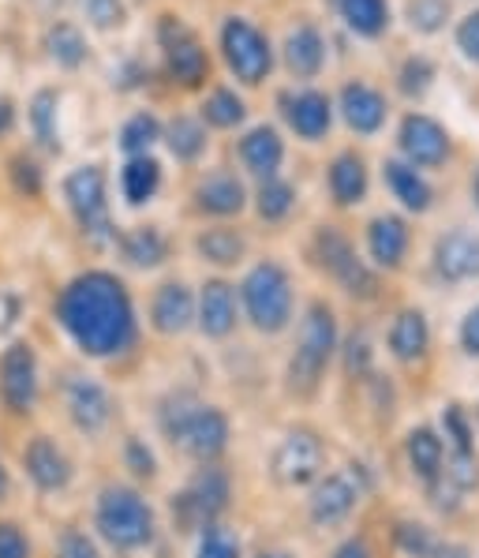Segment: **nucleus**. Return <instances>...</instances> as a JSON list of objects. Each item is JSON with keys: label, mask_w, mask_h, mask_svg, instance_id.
I'll list each match as a JSON object with an SVG mask.
<instances>
[{"label": "nucleus", "mask_w": 479, "mask_h": 558, "mask_svg": "<svg viewBox=\"0 0 479 558\" xmlns=\"http://www.w3.org/2000/svg\"><path fill=\"white\" fill-rule=\"evenodd\" d=\"M229 502H233V476L221 461H210L195 469L173 495V521L184 532H199L202 525L225 521Z\"/></svg>", "instance_id": "nucleus-17"}, {"label": "nucleus", "mask_w": 479, "mask_h": 558, "mask_svg": "<svg viewBox=\"0 0 479 558\" xmlns=\"http://www.w3.org/2000/svg\"><path fill=\"white\" fill-rule=\"evenodd\" d=\"M379 353L382 367L393 375L405 398H427L434 390V375L442 364L439 330L423 304L393 300L379 319Z\"/></svg>", "instance_id": "nucleus-2"}, {"label": "nucleus", "mask_w": 479, "mask_h": 558, "mask_svg": "<svg viewBox=\"0 0 479 558\" xmlns=\"http://www.w3.org/2000/svg\"><path fill=\"white\" fill-rule=\"evenodd\" d=\"M397 461L419 499H427V495L442 484L450 453H446V442H442L439 427H434V420H416V424H408L405 432L397 435Z\"/></svg>", "instance_id": "nucleus-20"}, {"label": "nucleus", "mask_w": 479, "mask_h": 558, "mask_svg": "<svg viewBox=\"0 0 479 558\" xmlns=\"http://www.w3.org/2000/svg\"><path fill=\"white\" fill-rule=\"evenodd\" d=\"M161 184H165V169L153 154H139V158H124V169H120V195H124L127 206H147L158 199Z\"/></svg>", "instance_id": "nucleus-38"}, {"label": "nucleus", "mask_w": 479, "mask_h": 558, "mask_svg": "<svg viewBox=\"0 0 479 558\" xmlns=\"http://www.w3.org/2000/svg\"><path fill=\"white\" fill-rule=\"evenodd\" d=\"M8 495V469H4V461H0V499Z\"/></svg>", "instance_id": "nucleus-54"}, {"label": "nucleus", "mask_w": 479, "mask_h": 558, "mask_svg": "<svg viewBox=\"0 0 479 558\" xmlns=\"http://www.w3.org/2000/svg\"><path fill=\"white\" fill-rule=\"evenodd\" d=\"M446 38H450L453 57H457L465 68L479 72V4L457 8V20H453Z\"/></svg>", "instance_id": "nucleus-42"}, {"label": "nucleus", "mask_w": 479, "mask_h": 558, "mask_svg": "<svg viewBox=\"0 0 479 558\" xmlns=\"http://www.w3.org/2000/svg\"><path fill=\"white\" fill-rule=\"evenodd\" d=\"M330 465L333 461H330L327 442H322V435L311 432V427H293V432H285L270 458L273 480H278L281 487H288V492H307Z\"/></svg>", "instance_id": "nucleus-21"}, {"label": "nucleus", "mask_w": 479, "mask_h": 558, "mask_svg": "<svg viewBox=\"0 0 479 558\" xmlns=\"http://www.w3.org/2000/svg\"><path fill=\"white\" fill-rule=\"evenodd\" d=\"M453 349H457L460 360L479 364V296L460 312L457 326H453Z\"/></svg>", "instance_id": "nucleus-46"}, {"label": "nucleus", "mask_w": 479, "mask_h": 558, "mask_svg": "<svg viewBox=\"0 0 479 558\" xmlns=\"http://www.w3.org/2000/svg\"><path fill=\"white\" fill-rule=\"evenodd\" d=\"M439 80H442V64L431 49L416 46L408 53H401L393 60L390 68V94L393 101H405V106H427L434 90H439Z\"/></svg>", "instance_id": "nucleus-27"}, {"label": "nucleus", "mask_w": 479, "mask_h": 558, "mask_svg": "<svg viewBox=\"0 0 479 558\" xmlns=\"http://www.w3.org/2000/svg\"><path fill=\"white\" fill-rule=\"evenodd\" d=\"M465 203H468V210H472V218L479 221V154L472 158L468 177H465Z\"/></svg>", "instance_id": "nucleus-51"}, {"label": "nucleus", "mask_w": 479, "mask_h": 558, "mask_svg": "<svg viewBox=\"0 0 479 558\" xmlns=\"http://www.w3.org/2000/svg\"><path fill=\"white\" fill-rule=\"evenodd\" d=\"M356 244L364 252V259L371 263V270H379L386 281H405L419 266L423 229H419V221L405 218L393 206H382V210H371L359 221Z\"/></svg>", "instance_id": "nucleus-9"}, {"label": "nucleus", "mask_w": 479, "mask_h": 558, "mask_svg": "<svg viewBox=\"0 0 479 558\" xmlns=\"http://www.w3.org/2000/svg\"><path fill=\"white\" fill-rule=\"evenodd\" d=\"M251 558H299V555L288 551V547H262V551L251 555Z\"/></svg>", "instance_id": "nucleus-53"}, {"label": "nucleus", "mask_w": 479, "mask_h": 558, "mask_svg": "<svg viewBox=\"0 0 479 558\" xmlns=\"http://www.w3.org/2000/svg\"><path fill=\"white\" fill-rule=\"evenodd\" d=\"M416 274L439 293L479 289V221H450L423 240Z\"/></svg>", "instance_id": "nucleus-10"}, {"label": "nucleus", "mask_w": 479, "mask_h": 558, "mask_svg": "<svg viewBox=\"0 0 479 558\" xmlns=\"http://www.w3.org/2000/svg\"><path fill=\"white\" fill-rule=\"evenodd\" d=\"M147 323L158 338H184L187 330H195V289L184 278H165L153 286Z\"/></svg>", "instance_id": "nucleus-28"}, {"label": "nucleus", "mask_w": 479, "mask_h": 558, "mask_svg": "<svg viewBox=\"0 0 479 558\" xmlns=\"http://www.w3.org/2000/svg\"><path fill=\"white\" fill-rule=\"evenodd\" d=\"M218 57L240 90L267 87L278 72V46H273L270 31L244 12H229L218 23Z\"/></svg>", "instance_id": "nucleus-11"}, {"label": "nucleus", "mask_w": 479, "mask_h": 558, "mask_svg": "<svg viewBox=\"0 0 479 558\" xmlns=\"http://www.w3.org/2000/svg\"><path fill=\"white\" fill-rule=\"evenodd\" d=\"M0 558H30V539L12 521H0Z\"/></svg>", "instance_id": "nucleus-50"}, {"label": "nucleus", "mask_w": 479, "mask_h": 558, "mask_svg": "<svg viewBox=\"0 0 479 558\" xmlns=\"http://www.w3.org/2000/svg\"><path fill=\"white\" fill-rule=\"evenodd\" d=\"M236 300H240V323L251 326L259 338H281V333H288L299 307H304L296 289V274L281 259L247 263L244 278L236 281Z\"/></svg>", "instance_id": "nucleus-6"}, {"label": "nucleus", "mask_w": 479, "mask_h": 558, "mask_svg": "<svg viewBox=\"0 0 479 558\" xmlns=\"http://www.w3.org/2000/svg\"><path fill=\"white\" fill-rule=\"evenodd\" d=\"M247 206H251L255 218H259L262 226H273V229L288 226L299 210V187L285 173L273 177V180H262V184L251 187V199H247Z\"/></svg>", "instance_id": "nucleus-36"}, {"label": "nucleus", "mask_w": 479, "mask_h": 558, "mask_svg": "<svg viewBox=\"0 0 479 558\" xmlns=\"http://www.w3.org/2000/svg\"><path fill=\"white\" fill-rule=\"evenodd\" d=\"M374 184L382 187V195L390 199L393 210H401L405 218L419 221V226L431 221L434 214L442 210V203H446L439 177L408 166V161H401L397 154H390V150L374 161Z\"/></svg>", "instance_id": "nucleus-15"}, {"label": "nucleus", "mask_w": 479, "mask_h": 558, "mask_svg": "<svg viewBox=\"0 0 479 558\" xmlns=\"http://www.w3.org/2000/svg\"><path fill=\"white\" fill-rule=\"evenodd\" d=\"M233 158H236V173L251 184H262V180H273L285 173L288 161V135L281 132L278 124H251L240 128L236 143H233Z\"/></svg>", "instance_id": "nucleus-23"}, {"label": "nucleus", "mask_w": 479, "mask_h": 558, "mask_svg": "<svg viewBox=\"0 0 479 558\" xmlns=\"http://www.w3.org/2000/svg\"><path fill=\"white\" fill-rule=\"evenodd\" d=\"M374 502H379V469L367 465L364 458L337 461L304 492L307 525L333 536L356 525Z\"/></svg>", "instance_id": "nucleus-5"}, {"label": "nucleus", "mask_w": 479, "mask_h": 558, "mask_svg": "<svg viewBox=\"0 0 479 558\" xmlns=\"http://www.w3.org/2000/svg\"><path fill=\"white\" fill-rule=\"evenodd\" d=\"M158 49H161V72L165 80L173 83L180 90H207L210 87V72H213V60L207 41L199 38V31L192 27L187 20L180 15L165 12L158 20Z\"/></svg>", "instance_id": "nucleus-14"}, {"label": "nucleus", "mask_w": 479, "mask_h": 558, "mask_svg": "<svg viewBox=\"0 0 479 558\" xmlns=\"http://www.w3.org/2000/svg\"><path fill=\"white\" fill-rule=\"evenodd\" d=\"M12 124H15V106H12V98L0 94V135L12 132Z\"/></svg>", "instance_id": "nucleus-52"}, {"label": "nucleus", "mask_w": 479, "mask_h": 558, "mask_svg": "<svg viewBox=\"0 0 479 558\" xmlns=\"http://www.w3.org/2000/svg\"><path fill=\"white\" fill-rule=\"evenodd\" d=\"M161 147L180 166H199L210 150V128L202 124L199 113H173L161 120Z\"/></svg>", "instance_id": "nucleus-33"}, {"label": "nucleus", "mask_w": 479, "mask_h": 558, "mask_svg": "<svg viewBox=\"0 0 479 558\" xmlns=\"http://www.w3.org/2000/svg\"><path fill=\"white\" fill-rule=\"evenodd\" d=\"M8 166H12L8 173H12L15 192L27 195V199H38V195H41V169H38V161H30L27 154H15Z\"/></svg>", "instance_id": "nucleus-48"}, {"label": "nucleus", "mask_w": 479, "mask_h": 558, "mask_svg": "<svg viewBox=\"0 0 479 558\" xmlns=\"http://www.w3.org/2000/svg\"><path fill=\"white\" fill-rule=\"evenodd\" d=\"M333 46L330 31L311 15H299L296 23H288L285 38L278 46V64L285 68L288 83H319L330 72Z\"/></svg>", "instance_id": "nucleus-22"}, {"label": "nucleus", "mask_w": 479, "mask_h": 558, "mask_svg": "<svg viewBox=\"0 0 479 558\" xmlns=\"http://www.w3.org/2000/svg\"><path fill=\"white\" fill-rule=\"evenodd\" d=\"M476 558H479V555H476Z\"/></svg>", "instance_id": "nucleus-56"}, {"label": "nucleus", "mask_w": 479, "mask_h": 558, "mask_svg": "<svg viewBox=\"0 0 479 558\" xmlns=\"http://www.w3.org/2000/svg\"><path fill=\"white\" fill-rule=\"evenodd\" d=\"M57 109H60V94L57 90H38L30 101V132L38 140V147L60 150V128H57Z\"/></svg>", "instance_id": "nucleus-44"}, {"label": "nucleus", "mask_w": 479, "mask_h": 558, "mask_svg": "<svg viewBox=\"0 0 479 558\" xmlns=\"http://www.w3.org/2000/svg\"><path fill=\"white\" fill-rule=\"evenodd\" d=\"M281 117V132L293 135L304 147H322L330 143L333 128H337V113H333V94L319 83H288L273 98Z\"/></svg>", "instance_id": "nucleus-16"}, {"label": "nucleus", "mask_w": 479, "mask_h": 558, "mask_svg": "<svg viewBox=\"0 0 479 558\" xmlns=\"http://www.w3.org/2000/svg\"><path fill=\"white\" fill-rule=\"evenodd\" d=\"M57 323L94 360H113L135 349L139 315L127 286L109 270H87L60 289Z\"/></svg>", "instance_id": "nucleus-1"}, {"label": "nucleus", "mask_w": 479, "mask_h": 558, "mask_svg": "<svg viewBox=\"0 0 479 558\" xmlns=\"http://www.w3.org/2000/svg\"><path fill=\"white\" fill-rule=\"evenodd\" d=\"M57 558H101V547L94 544V536L79 529H67L57 544Z\"/></svg>", "instance_id": "nucleus-49"}, {"label": "nucleus", "mask_w": 479, "mask_h": 558, "mask_svg": "<svg viewBox=\"0 0 479 558\" xmlns=\"http://www.w3.org/2000/svg\"><path fill=\"white\" fill-rule=\"evenodd\" d=\"M240 326V300L229 278H207L195 289V330L207 341H229Z\"/></svg>", "instance_id": "nucleus-26"}, {"label": "nucleus", "mask_w": 479, "mask_h": 558, "mask_svg": "<svg viewBox=\"0 0 479 558\" xmlns=\"http://www.w3.org/2000/svg\"><path fill=\"white\" fill-rule=\"evenodd\" d=\"M304 255L307 266L327 281L333 293L359 307V312H386L393 304V281L382 278L379 270H371V263L364 259V252L356 244V233L341 226V221L315 226Z\"/></svg>", "instance_id": "nucleus-3"}, {"label": "nucleus", "mask_w": 479, "mask_h": 558, "mask_svg": "<svg viewBox=\"0 0 479 558\" xmlns=\"http://www.w3.org/2000/svg\"><path fill=\"white\" fill-rule=\"evenodd\" d=\"M124 465L132 469V476H139V480L158 476V458H153V450L139 439V435H127L124 439Z\"/></svg>", "instance_id": "nucleus-47"}, {"label": "nucleus", "mask_w": 479, "mask_h": 558, "mask_svg": "<svg viewBox=\"0 0 479 558\" xmlns=\"http://www.w3.org/2000/svg\"><path fill=\"white\" fill-rule=\"evenodd\" d=\"M192 558H247L244 555V539L229 521H213L195 532V551Z\"/></svg>", "instance_id": "nucleus-43"}, {"label": "nucleus", "mask_w": 479, "mask_h": 558, "mask_svg": "<svg viewBox=\"0 0 479 558\" xmlns=\"http://www.w3.org/2000/svg\"><path fill=\"white\" fill-rule=\"evenodd\" d=\"M113 244L132 270H158V266L169 263V252H173V240L161 226H132L116 233Z\"/></svg>", "instance_id": "nucleus-34"}, {"label": "nucleus", "mask_w": 479, "mask_h": 558, "mask_svg": "<svg viewBox=\"0 0 479 558\" xmlns=\"http://www.w3.org/2000/svg\"><path fill=\"white\" fill-rule=\"evenodd\" d=\"M468 4H479V0H468Z\"/></svg>", "instance_id": "nucleus-55"}, {"label": "nucleus", "mask_w": 479, "mask_h": 558, "mask_svg": "<svg viewBox=\"0 0 479 558\" xmlns=\"http://www.w3.org/2000/svg\"><path fill=\"white\" fill-rule=\"evenodd\" d=\"M79 12H83V20L101 34H113V31L127 27V4L124 0H79Z\"/></svg>", "instance_id": "nucleus-45"}, {"label": "nucleus", "mask_w": 479, "mask_h": 558, "mask_svg": "<svg viewBox=\"0 0 479 558\" xmlns=\"http://www.w3.org/2000/svg\"><path fill=\"white\" fill-rule=\"evenodd\" d=\"M293 349L285 360V393L293 401H315L322 398L330 375L337 372L341 338H345V323L330 296L304 300L296 323H293Z\"/></svg>", "instance_id": "nucleus-4"}, {"label": "nucleus", "mask_w": 479, "mask_h": 558, "mask_svg": "<svg viewBox=\"0 0 479 558\" xmlns=\"http://www.w3.org/2000/svg\"><path fill=\"white\" fill-rule=\"evenodd\" d=\"M0 398L15 416L30 412L34 398H38V360H34L30 345L4 349V356H0Z\"/></svg>", "instance_id": "nucleus-30"}, {"label": "nucleus", "mask_w": 479, "mask_h": 558, "mask_svg": "<svg viewBox=\"0 0 479 558\" xmlns=\"http://www.w3.org/2000/svg\"><path fill=\"white\" fill-rule=\"evenodd\" d=\"M120 150L124 158H139V154H153V147L161 143V117L150 109H135L132 117L120 124Z\"/></svg>", "instance_id": "nucleus-40"}, {"label": "nucleus", "mask_w": 479, "mask_h": 558, "mask_svg": "<svg viewBox=\"0 0 479 558\" xmlns=\"http://www.w3.org/2000/svg\"><path fill=\"white\" fill-rule=\"evenodd\" d=\"M390 154L442 180L460 169L465 147L439 113H431L427 106H405L390 124Z\"/></svg>", "instance_id": "nucleus-8"}, {"label": "nucleus", "mask_w": 479, "mask_h": 558, "mask_svg": "<svg viewBox=\"0 0 479 558\" xmlns=\"http://www.w3.org/2000/svg\"><path fill=\"white\" fill-rule=\"evenodd\" d=\"M322 192L337 214L367 210L374 195V158L359 143H345L327 158L322 166Z\"/></svg>", "instance_id": "nucleus-18"}, {"label": "nucleus", "mask_w": 479, "mask_h": 558, "mask_svg": "<svg viewBox=\"0 0 479 558\" xmlns=\"http://www.w3.org/2000/svg\"><path fill=\"white\" fill-rule=\"evenodd\" d=\"M330 20L359 46H382L397 31V8L393 0H322Z\"/></svg>", "instance_id": "nucleus-25"}, {"label": "nucleus", "mask_w": 479, "mask_h": 558, "mask_svg": "<svg viewBox=\"0 0 479 558\" xmlns=\"http://www.w3.org/2000/svg\"><path fill=\"white\" fill-rule=\"evenodd\" d=\"M64 199L67 210L75 214L79 233L94 247H109L116 240L113 218H109V180L101 166H79L64 180Z\"/></svg>", "instance_id": "nucleus-19"}, {"label": "nucleus", "mask_w": 479, "mask_h": 558, "mask_svg": "<svg viewBox=\"0 0 479 558\" xmlns=\"http://www.w3.org/2000/svg\"><path fill=\"white\" fill-rule=\"evenodd\" d=\"M46 49H49V57L57 60L60 68H67V72H75V68H83L87 64V34H83L75 23H67V20H60L53 23V27L46 31Z\"/></svg>", "instance_id": "nucleus-41"}, {"label": "nucleus", "mask_w": 479, "mask_h": 558, "mask_svg": "<svg viewBox=\"0 0 479 558\" xmlns=\"http://www.w3.org/2000/svg\"><path fill=\"white\" fill-rule=\"evenodd\" d=\"M247 199H251V187L233 166L202 169L192 184V210L207 221H236L247 210Z\"/></svg>", "instance_id": "nucleus-24"}, {"label": "nucleus", "mask_w": 479, "mask_h": 558, "mask_svg": "<svg viewBox=\"0 0 479 558\" xmlns=\"http://www.w3.org/2000/svg\"><path fill=\"white\" fill-rule=\"evenodd\" d=\"M397 27H405L416 41L446 38L457 20V0H393Z\"/></svg>", "instance_id": "nucleus-32"}, {"label": "nucleus", "mask_w": 479, "mask_h": 558, "mask_svg": "<svg viewBox=\"0 0 479 558\" xmlns=\"http://www.w3.org/2000/svg\"><path fill=\"white\" fill-rule=\"evenodd\" d=\"M158 432L173 450L187 453L195 465H210L221 461L233 439V424H229L225 409L207 405L199 393L173 390L158 405Z\"/></svg>", "instance_id": "nucleus-7"}, {"label": "nucleus", "mask_w": 479, "mask_h": 558, "mask_svg": "<svg viewBox=\"0 0 479 558\" xmlns=\"http://www.w3.org/2000/svg\"><path fill=\"white\" fill-rule=\"evenodd\" d=\"M192 252L199 255V263L213 266V270H236V266H247V255H251V240L233 221H207V226L195 233Z\"/></svg>", "instance_id": "nucleus-29"}, {"label": "nucleus", "mask_w": 479, "mask_h": 558, "mask_svg": "<svg viewBox=\"0 0 479 558\" xmlns=\"http://www.w3.org/2000/svg\"><path fill=\"white\" fill-rule=\"evenodd\" d=\"M327 558H390V544H386V525H374L371 510L348 525L345 532H337L333 547Z\"/></svg>", "instance_id": "nucleus-39"}, {"label": "nucleus", "mask_w": 479, "mask_h": 558, "mask_svg": "<svg viewBox=\"0 0 479 558\" xmlns=\"http://www.w3.org/2000/svg\"><path fill=\"white\" fill-rule=\"evenodd\" d=\"M64 405H67L72 424L79 427L83 435L106 432L109 420H113V398H109L106 386H101L98 379H90V375H72V379H67Z\"/></svg>", "instance_id": "nucleus-31"}, {"label": "nucleus", "mask_w": 479, "mask_h": 558, "mask_svg": "<svg viewBox=\"0 0 479 558\" xmlns=\"http://www.w3.org/2000/svg\"><path fill=\"white\" fill-rule=\"evenodd\" d=\"M23 469H27V476L41 492H60V487L72 480V465H67L64 450H60L49 435H34L27 442V450H23Z\"/></svg>", "instance_id": "nucleus-37"}, {"label": "nucleus", "mask_w": 479, "mask_h": 558, "mask_svg": "<svg viewBox=\"0 0 479 558\" xmlns=\"http://www.w3.org/2000/svg\"><path fill=\"white\" fill-rule=\"evenodd\" d=\"M195 113L210 132H240L247 124V117H251V106H247L244 90L233 87V83H210L202 90V101Z\"/></svg>", "instance_id": "nucleus-35"}, {"label": "nucleus", "mask_w": 479, "mask_h": 558, "mask_svg": "<svg viewBox=\"0 0 479 558\" xmlns=\"http://www.w3.org/2000/svg\"><path fill=\"white\" fill-rule=\"evenodd\" d=\"M94 529L116 551H147L158 539V510H153L139 487L109 484L101 487L98 506H94Z\"/></svg>", "instance_id": "nucleus-12"}, {"label": "nucleus", "mask_w": 479, "mask_h": 558, "mask_svg": "<svg viewBox=\"0 0 479 558\" xmlns=\"http://www.w3.org/2000/svg\"><path fill=\"white\" fill-rule=\"evenodd\" d=\"M333 94V113L337 124L353 135V143L367 147L379 143L382 135H390V124L397 117V101L386 83L371 80V75H345Z\"/></svg>", "instance_id": "nucleus-13"}]
</instances>
